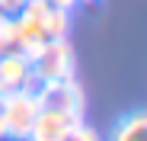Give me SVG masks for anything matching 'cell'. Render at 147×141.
I'll use <instances>...</instances> for the list:
<instances>
[{
    "mask_svg": "<svg viewBox=\"0 0 147 141\" xmlns=\"http://www.w3.org/2000/svg\"><path fill=\"white\" fill-rule=\"evenodd\" d=\"M22 7H26V0H0V13L3 16H16Z\"/></svg>",
    "mask_w": 147,
    "mask_h": 141,
    "instance_id": "9c48e42d",
    "label": "cell"
},
{
    "mask_svg": "<svg viewBox=\"0 0 147 141\" xmlns=\"http://www.w3.org/2000/svg\"><path fill=\"white\" fill-rule=\"evenodd\" d=\"M35 100L42 109H55V112H67V115H77L83 119V90L70 80H45L35 87Z\"/></svg>",
    "mask_w": 147,
    "mask_h": 141,
    "instance_id": "3957f363",
    "label": "cell"
},
{
    "mask_svg": "<svg viewBox=\"0 0 147 141\" xmlns=\"http://www.w3.org/2000/svg\"><path fill=\"white\" fill-rule=\"evenodd\" d=\"M48 3H51V0H48Z\"/></svg>",
    "mask_w": 147,
    "mask_h": 141,
    "instance_id": "4fadbf2b",
    "label": "cell"
},
{
    "mask_svg": "<svg viewBox=\"0 0 147 141\" xmlns=\"http://www.w3.org/2000/svg\"><path fill=\"white\" fill-rule=\"evenodd\" d=\"M77 122H83V119L67 115V112H55V109H38V115H35L26 141H64L67 132Z\"/></svg>",
    "mask_w": 147,
    "mask_h": 141,
    "instance_id": "277c9868",
    "label": "cell"
},
{
    "mask_svg": "<svg viewBox=\"0 0 147 141\" xmlns=\"http://www.w3.org/2000/svg\"><path fill=\"white\" fill-rule=\"evenodd\" d=\"M32 74L38 83L45 80H70L74 77V52L67 39H48L32 61Z\"/></svg>",
    "mask_w": 147,
    "mask_h": 141,
    "instance_id": "7a4b0ae2",
    "label": "cell"
},
{
    "mask_svg": "<svg viewBox=\"0 0 147 141\" xmlns=\"http://www.w3.org/2000/svg\"><path fill=\"white\" fill-rule=\"evenodd\" d=\"M0 80H3V90H35L38 80L32 74V64L22 58L19 52H3L0 55Z\"/></svg>",
    "mask_w": 147,
    "mask_h": 141,
    "instance_id": "5b68a950",
    "label": "cell"
},
{
    "mask_svg": "<svg viewBox=\"0 0 147 141\" xmlns=\"http://www.w3.org/2000/svg\"><path fill=\"white\" fill-rule=\"evenodd\" d=\"M64 141H102L99 135H96V128H90L86 122H77L70 132H67V138Z\"/></svg>",
    "mask_w": 147,
    "mask_h": 141,
    "instance_id": "ba28073f",
    "label": "cell"
},
{
    "mask_svg": "<svg viewBox=\"0 0 147 141\" xmlns=\"http://www.w3.org/2000/svg\"><path fill=\"white\" fill-rule=\"evenodd\" d=\"M0 55H3V48H0Z\"/></svg>",
    "mask_w": 147,
    "mask_h": 141,
    "instance_id": "7c38bea8",
    "label": "cell"
},
{
    "mask_svg": "<svg viewBox=\"0 0 147 141\" xmlns=\"http://www.w3.org/2000/svg\"><path fill=\"white\" fill-rule=\"evenodd\" d=\"M67 26H70L67 10H58V7L48 10V19H45V35L48 39H67Z\"/></svg>",
    "mask_w": 147,
    "mask_h": 141,
    "instance_id": "52a82bcc",
    "label": "cell"
},
{
    "mask_svg": "<svg viewBox=\"0 0 147 141\" xmlns=\"http://www.w3.org/2000/svg\"><path fill=\"white\" fill-rule=\"evenodd\" d=\"M38 109L42 106L35 100V90H10V93H3V128H7V138L26 141Z\"/></svg>",
    "mask_w": 147,
    "mask_h": 141,
    "instance_id": "6da1fadb",
    "label": "cell"
},
{
    "mask_svg": "<svg viewBox=\"0 0 147 141\" xmlns=\"http://www.w3.org/2000/svg\"><path fill=\"white\" fill-rule=\"evenodd\" d=\"M77 3H80V0H51V7H58V10H67V13H70L74 7H77Z\"/></svg>",
    "mask_w": 147,
    "mask_h": 141,
    "instance_id": "30bf717a",
    "label": "cell"
},
{
    "mask_svg": "<svg viewBox=\"0 0 147 141\" xmlns=\"http://www.w3.org/2000/svg\"><path fill=\"white\" fill-rule=\"evenodd\" d=\"M0 138H7V128H3V93H0Z\"/></svg>",
    "mask_w": 147,
    "mask_h": 141,
    "instance_id": "8fae6325",
    "label": "cell"
},
{
    "mask_svg": "<svg viewBox=\"0 0 147 141\" xmlns=\"http://www.w3.org/2000/svg\"><path fill=\"white\" fill-rule=\"evenodd\" d=\"M109 141H147V112H131L125 115Z\"/></svg>",
    "mask_w": 147,
    "mask_h": 141,
    "instance_id": "8992f818",
    "label": "cell"
}]
</instances>
